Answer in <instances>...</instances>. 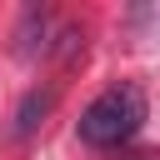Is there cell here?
<instances>
[{"instance_id": "3", "label": "cell", "mask_w": 160, "mask_h": 160, "mask_svg": "<svg viewBox=\"0 0 160 160\" xmlns=\"http://www.w3.org/2000/svg\"><path fill=\"white\" fill-rule=\"evenodd\" d=\"M50 105H55V95H50V90H30V95L20 100V110H15V140H25V135H35V130L45 125V115H50Z\"/></svg>"}, {"instance_id": "1", "label": "cell", "mask_w": 160, "mask_h": 160, "mask_svg": "<svg viewBox=\"0 0 160 160\" xmlns=\"http://www.w3.org/2000/svg\"><path fill=\"white\" fill-rule=\"evenodd\" d=\"M145 115H150L145 90H140L135 80H120V85L100 90V95L80 110L75 135H80V145H90V150H115V145H125V140L140 135Z\"/></svg>"}, {"instance_id": "2", "label": "cell", "mask_w": 160, "mask_h": 160, "mask_svg": "<svg viewBox=\"0 0 160 160\" xmlns=\"http://www.w3.org/2000/svg\"><path fill=\"white\" fill-rule=\"evenodd\" d=\"M15 50H20L25 60H35V55L50 50V15H45V10H25L20 30H15Z\"/></svg>"}]
</instances>
